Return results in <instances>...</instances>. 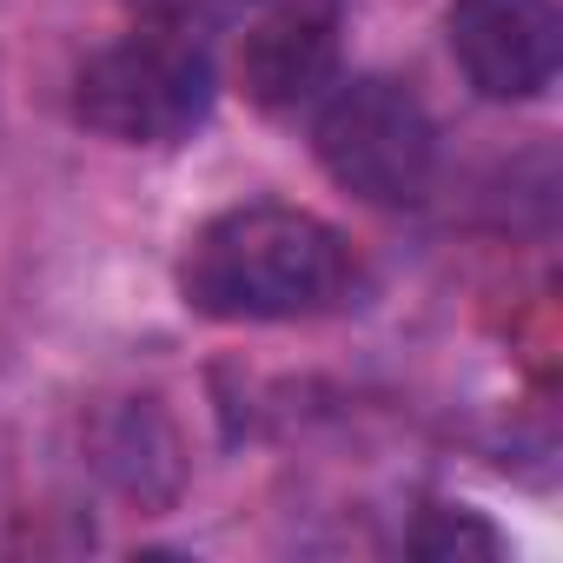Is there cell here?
<instances>
[{
    "label": "cell",
    "mask_w": 563,
    "mask_h": 563,
    "mask_svg": "<svg viewBox=\"0 0 563 563\" xmlns=\"http://www.w3.org/2000/svg\"><path fill=\"white\" fill-rule=\"evenodd\" d=\"M358 292L352 239L286 199H252L206 219L179 258V299L219 325H299L345 312Z\"/></svg>",
    "instance_id": "1"
},
{
    "label": "cell",
    "mask_w": 563,
    "mask_h": 563,
    "mask_svg": "<svg viewBox=\"0 0 563 563\" xmlns=\"http://www.w3.org/2000/svg\"><path fill=\"white\" fill-rule=\"evenodd\" d=\"M212 100H219V74L206 41L173 27H140L100 47L74 80L80 126L113 146H179L206 126Z\"/></svg>",
    "instance_id": "2"
},
{
    "label": "cell",
    "mask_w": 563,
    "mask_h": 563,
    "mask_svg": "<svg viewBox=\"0 0 563 563\" xmlns=\"http://www.w3.org/2000/svg\"><path fill=\"white\" fill-rule=\"evenodd\" d=\"M312 153L365 206H418L438 173V126L405 80H332L312 113Z\"/></svg>",
    "instance_id": "3"
},
{
    "label": "cell",
    "mask_w": 563,
    "mask_h": 563,
    "mask_svg": "<svg viewBox=\"0 0 563 563\" xmlns=\"http://www.w3.org/2000/svg\"><path fill=\"white\" fill-rule=\"evenodd\" d=\"M451 54L484 100H543L563 60L550 0H451Z\"/></svg>",
    "instance_id": "4"
},
{
    "label": "cell",
    "mask_w": 563,
    "mask_h": 563,
    "mask_svg": "<svg viewBox=\"0 0 563 563\" xmlns=\"http://www.w3.org/2000/svg\"><path fill=\"white\" fill-rule=\"evenodd\" d=\"M339 80V14L325 0H286L252 21L239 47V87L265 113L319 107V93Z\"/></svg>",
    "instance_id": "5"
},
{
    "label": "cell",
    "mask_w": 563,
    "mask_h": 563,
    "mask_svg": "<svg viewBox=\"0 0 563 563\" xmlns=\"http://www.w3.org/2000/svg\"><path fill=\"white\" fill-rule=\"evenodd\" d=\"M405 543H411V556H431V563H451V556H497V550H504V537H497L477 510H451V504L424 510Z\"/></svg>",
    "instance_id": "6"
},
{
    "label": "cell",
    "mask_w": 563,
    "mask_h": 563,
    "mask_svg": "<svg viewBox=\"0 0 563 563\" xmlns=\"http://www.w3.org/2000/svg\"><path fill=\"white\" fill-rule=\"evenodd\" d=\"M133 8H140V27H173V34L206 41L212 27H232L252 0H133Z\"/></svg>",
    "instance_id": "7"
}]
</instances>
